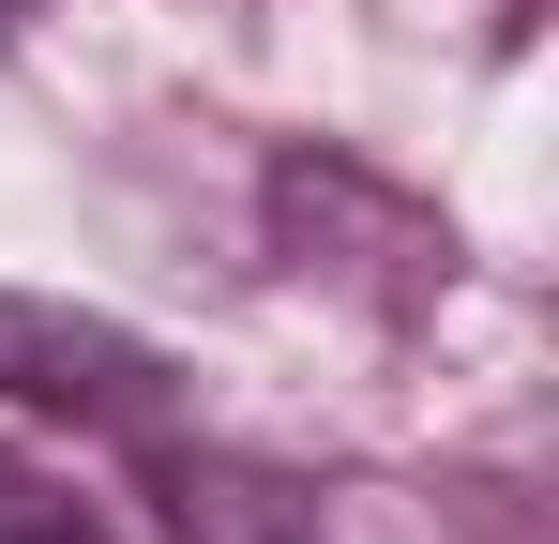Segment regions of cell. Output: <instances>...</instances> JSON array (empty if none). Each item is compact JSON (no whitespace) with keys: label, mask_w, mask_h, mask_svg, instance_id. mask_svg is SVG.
Wrapping results in <instances>:
<instances>
[{"label":"cell","mask_w":559,"mask_h":544,"mask_svg":"<svg viewBox=\"0 0 559 544\" xmlns=\"http://www.w3.org/2000/svg\"><path fill=\"white\" fill-rule=\"evenodd\" d=\"M167 363L136 348L121 318H76V303H31L0 287V409H61V424H152Z\"/></svg>","instance_id":"obj_1"},{"label":"cell","mask_w":559,"mask_h":544,"mask_svg":"<svg viewBox=\"0 0 559 544\" xmlns=\"http://www.w3.org/2000/svg\"><path fill=\"white\" fill-rule=\"evenodd\" d=\"M0 544H106L76 499H31V484H0Z\"/></svg>","instance_id":"obj_2"}]
</instances>
